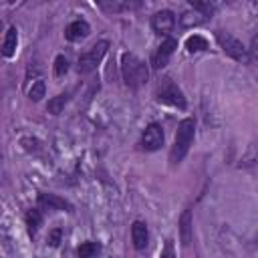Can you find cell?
<instances>
[{
    "label": "cell",
    "instance_id": "obj_1",
    "mask_svg": "<svg viewBox=\"0 0 258 258\" xmlns=\"http://www.w3.org/2000/svg\"><path fill=\"white\" fill-rule=\"evenodd\" d=\"M121 77L127 87L137 89L147 83L149 79V69L147 64L133 52H123L121 54Z\"/></svg>",
    "mask_w": 258,
    "mask_h": 258
},
{
    "label": "cell",
    "instance_id": "obj_4",
    "mask_svg": "<svg viewBox=\"0 0 258 258\" xmlns=\"http://www.w3.org/2000/svg\"><path fill=\"white\" fill-rule=\"evenodd\" d=\"M216 40H218V44L222 46V50H224L230 58H234V60H238V62H246V60H248V54H246L244 44H242L236 36H232L230 32L218 30V32H216Z\"/></svg>",
    "mask_w": 258,
    "mask_h": 258
},
{
    "label": "cell",
    "instance_id": "obj_10",
    "mask_svg": "<svg viewBox=\"0 0 258 258\" xmlns=\"http://www.w3.org/2000/svg\"><path fill=\"white\" fill-rule=\"evenodd\" d=\"M97 6L103 10V12H109V14H117V12H129V10H135L141 6L139 0H113V2H97Z\"/></svg>",
    "mask_w": 258,
    "mask_h": 258
},
{
    "label": "cell",
    "instance_id": "obj_8",
    "mask_svg": "<svg viewBox=\"0 0 258 258\" xmlns=\"http://www.w3.org/2000/svg\"><path fill=\"white\" fill-rule=\"evenodd\" d=\"M173 24H175V16H173L171 10H159V12H155L151 16V28L159 36L169 34L171 28H173Z\"/></svg>",
    "mask_w": 258,
    "mask_h": 258
},
{
    "label": "cell",
    "instance_id": "obj_20",
    "mask_svg": "<svg viewBox=\"0 0 258 258\" xmlns=\"http://www.w3.org/2000/svg\"><path fill=\"white\" fill-rule=\"evenodd\" d=\"M189 4H191V8H194V10H198L204 18H206V16H210V14L216 10V4H214V2H194V0H191Z\"/></svg>",
    "mask_w": 258,
    "mask_h": 258
},
{
    "label": "cell",
    "instance_id": "obj_7",
    "mask_svg": "<svg viewBox=\"0 0 258 258\" xmlns=\"http://www.w3.org/2000/svg\"><path fill=\"white\" fill-rule=\"evenodd\" d=\"M175 48H177V40H175V38H165V40L157 46V50L153 52V56H151V67H153L155 71L163 69V67L169 62V58H171V54H173Z\"/></svg>",
    "mask_w": 258,
    "mask_h": 258
},
{
    "label": "cell",
    "instance_id": "obj_6",
    "mask_svg": "<svg viewBox=\"0 0 258 258\" xmlns=\"http://www.w3.org/2000/svg\"><path fill=\"white\" fill-rule=\"evenodd\" d=\"M139 145L145 151H157L163 145V129H161V125H157V123L147 125L145 131H143V135H141Z\"/></svg>",
    "mask_w": 258,
    "mask_h": 258
},
{
    "label": "cell",
    "instance_id": "obj_22",
    "mask_svg": "<svg viewBox=\"0 0 258 258\" xmlns=\"http://www.w3.org/2000/svg\"><path fill=\"white\" fill-rule=\"evenodd\" d=\"M67 71H69V60H67L64 54H58V56L54 58V75H56V77H64Z\"/></svg>",
    "mask_w": 258,
    "mask_h": 258
},
{
    "label": "cell",
    "instance_id": "obj_9",
    "mask_svg": "<svg viewBox=\"0 0 258 258\" xmlns=\"http://www.w3.org/2000/svg\"><path fill=\"white\" fill-rule=\"evenodd\" d=\"M38 208L40 210H50V212H60V210H67V212H73V206L54 196V194H38Z\"/></svg>",
    "mask_w": 258,
    "mask_h": 258
},
{
    "label": "cell",
    "instance_id": "obj_24",
    "mask_svg": "<svg viewBox=\"0 0 258 258\" xmlns=\"http://www.w3.org/2000/svg\"><path fill=\"white\" fill-rule=\"evenodd\" d=\"M159 258H175V254H173V244H171V240H167V242H165V246H163V250H161Z\"/></svg>",
    "mask_w": 258,
    "mask_h": 258
},
{
    "label": "cell",
    "instance_id": "obj_3",
    "mask_svg": "<svg viewBox=\"0 0 258 258\" xmlns=\"http://www.w3.org/2000/svg\"><path fill=\"white\" fill-rule=\"evenodd\" d=\"M107 50H109V40H99V42H95L87 52H83V54L79 56L77 71H79L81 75L93 73V71L99 67V62L103 60V56L107 54Z\"/></svg>",
    "mask_w": 258,
    "mask_h": 258
},
{
    "label": "cell",
    "instance_id": "obj_12",
    "mask_svg": "<svg viewBox=\"0 0 258 258\" xmlns=\"http://www.w3.org/2000/svg\"><path fill=\"white\" fill-rule=\"evenodd\" d=\"M179 240L183 246L191 244L194 238V220H191V210H183V214L179 216Z\"/></svg>",
    "mask_w": 258,
    "mask_h": 258
},
{
    "label": "cell",
    "instance_id": "obj_25",
    "mask_svg": "<svg viewBox=\"0 0 258 258\" xmlns=\"http://www.w3.org/2000/svg\"><path fill=\"white\" fill-rule=\"evenodd\" d=\"M250 50H252V56L258 58V38H256V36L252 38V48H250Z\"/></svg>",
    "mask_w": 258,
    "mask_h": 258
},
{
    "label": "cell",
    "instance_id": "obj_16",
    "mask_svg": "<svg viewBox=\"0 0 258 258\" xmlns=\"http://www.w3.org/2000/svg\"><path fill=\"white\" fill-rule=\"evenodd\" d=\"M40 224H42V214H40V208L30 210V212L26 214V226H28V234H30V236H36V232H38Z\"/></svg>",
    "mask_w": 258,
    "mask_h": 258
},
{
    "label": "cell",
    "instance_id": "obj_11",
    "mask_svg": "<svg viewBox=\"0 0 258 258\" xmlns=\"http://www.w3.org/2000/svg\"><path fill=\"white\" fill-rule=\"evenodd\" d=\"M89 32H91L89 22L83 20V18H77V20H73V22L67 24V28H64V38H67V40H81V38H85Z\"/></svg>",
    "mask_w": 258,
    "mask_h": 258
},
{
    "label": "cell",
    "instance_id": "obj_13",
    "mask_svg": "<svg viewBox=\"0 0 258 258\" xmlns=\"http://www.w3.org/2000/svg\"><path fill=\"white\" fill-rule=\"evenodd\" d=\"M131 240H133V246L135 250H143L149 242V232H147V226L145 222L141 220H135L133 226H131Z\"/></svg>",
    "mask_w": 258,
    "mask_h": 258
},
{
    "label": "cell",
    "instance_id": "obj_15",
    "mask_svg": "<svg viewBox=\"0 0 258 258\" xmlns=\"http://www.w3.org/2000/svg\"><path fill=\"white\" fill-rule=\"evenodd\" d=\"M69 99H71V95H69V93H60V95L52 97V99L48 101V105H46V111H48V113H52V115H58V113L64 109V105L69 103Z\"/></svg>",
    "mask_w": 258,
    "mask_h": 258
},
{
    "label": "cell",
    "instance_id": "obj_5",
    "mask_svg": "<svg viewBox=\"0 0 258 258\" xmlns=\"http://www.w3.org/2000/svg\"><path fill=\"white\" fill-rule=\"evenodd\" d=\"M157 101L159 103H165V105H171V107H177V109H185V97L183 93L177 89V85H173L169 79H165L163 87H159L157 91Z\"/></svg>",
    "mask_w": 258,
    "mask_h": 258
},
{
    "label": "cell",
    "instance_id": "obj_18",
    "mask_svg": "<svg viewBox=\"0 0 258 258\" xmlns=\"http://www.w3.org/2000/svg\"><path fill=\"white\" fill-rule=\"evenodd\" d=\"M101 252V246L97 242H83L79 248H77V254L79 258H93L95 254Z\"/></svg>",
    "mask_w": 258,
    "mask_h": 258
},
{
    "label": "cell",
    "instance_id": "obj_21",
    "mask_svg": "<svg viewBox=\"0 0 258 258\" xmlns=\"http://www.w3.org/2000/svg\"><path fill=\"white\" fill-rule=\"evenodd\" d=\"M179 20H181V24L183 26H194V24H200L202 20H204V16L202 14H198V12H183L181 16H179Z\"/></svg>",
    "mask_w": 258,
    "mask_h": 258
},
{
    "label": "cell",
    "instance_id": "obj_14",
    "mask_svg": "<svg viewBox=\"0 0 258 258\" xmlns=\"http://www.w3.org/2000/svg\"><path fill=\"white\" fill-rule=\"evenodd\" d=\"M16 44H18V30H16V26H10V28L6 30V34H4V42H2V52H4L6 58L14 56V52H16Z\"/></svg>",
    "mask_w": 258,
    "mask_h": 258
},
{
    "label": "cell",
    "instance_id": "obj_19",
    "mask_svg": "<svg viewBox=\"0 0 258 258\" xmlns=\"http://www.w3.org/2000/svg\"><path fill=\"white\" fill-rule=\"evenodd\" d=\"M44 93H46L44 81H36V83H32V87L28 89V99H30V101H40V99L44 97Z\"/></svg>",
    "mask_w": 258,
    "mask_h": 258
},
{
    "label": "cell",
    "instance_id": "obj_23",
    "mask_svg": "<svg viewBox=\"0 0 258 258\" xmlns=\"http://www.w3.org/2000/svg\"><path fill=\"white\" fill-rule=\"evenodd\" d=\"M60 238H62V230H60V228H54V230L48 234V244L56 248V246L60 244Z\"/></svg>",
    "mask_w": 258,
    "mask_h": 258
},
{
    "label": "cell",
    "instance_id": "obj_17",
    "mask_svg": "<svg viewBox=\"0 0 258 258\" xmlns=\"http://www.w3.org/2000/svg\"><path fill=\"white\" fill-rule=\"evenodd\" d=\"M185 48H187V52L206 50V48H208V40H206L204 36H200V34H191V36H187V40H185Z\"/></svg>",
    "mask_w": 258,
    "mask_h": 258
},
{
    "label": "cell",
    "instance_id": "obj_2",
    "mask_svg": "<svg viewBox=\"0 0 258 258\" xmlns=\"http://www.w3.org/2000/svg\"><path fill=\"white\" fill-rule=\"evenodd\" d=\"M194 135H196V123L191 117L179 121L177 125V133H175V141H173V147H171V153H169V161L171 165H177L189 151V145L194 141Z\"/></svg>",
    "mask_w": 258,
    "mask_h": 258
}]
</instances>
